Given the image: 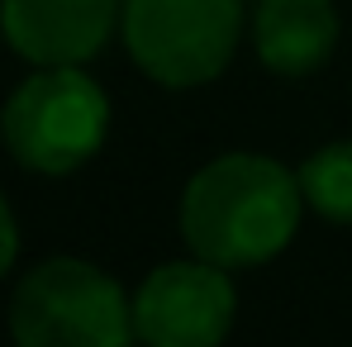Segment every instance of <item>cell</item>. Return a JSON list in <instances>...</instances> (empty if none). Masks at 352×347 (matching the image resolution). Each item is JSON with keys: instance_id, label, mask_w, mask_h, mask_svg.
<instances>
[{"instance_id": "obj_6", "label": "cell", "mask_w": 352, "mask_h": 347, "mask_svg": "<svg viewBox=\"0 0 352 347\" xmlns=\"http://www.w3.org/2000/svg\"><path fill=\"white\" fill-rule=\"evenodd\" d=\"M124 0H0L5 43L34 67H86L115 38Z\"/></svg>"}, {"instance_id": "obj_5", "label": "cell", "mask_w": 352, "mask_h": 347, "mask_svg": "<svg viewBox=\"0 0 352 347\" xmlns=\"http://www.w3.org/2000/svg\"><path fill=\"white\" fill-rule=\"evenodd\" d=\"M238 290L229 267L205 257L162 262L133 290V338L148 347H219L234 328Z\"/></svg>"}, {"instance_id": "obj_7", "label": "cell", "mask_w": 352, "mask_h": 347, "mask_svg": "<svg viewBox=\"0 0 352 347\" xmlns=\"http://www.w3.org/2000/svg\"><path fill=\"white\" fill-rule=\"evenodd\" d=\"M257 62L276 76H309L338 48L333 0H262L252 14Z\"/></svg>"}, {"instance_id": "obj_3", "label": "cell", "mask_w": 352, "mask_h": 347, "mask_svg": "<svg viewBox=\"0 0 352 347\" xmlns=\"http://www.w3.org/2000/svg\"><path fill=\"white\" fill-rule=\"evenodd\" d=\"M14 347H129L133 300L81 257L38 262L10 295Z\"/></svg>"}, {"instance_id": "obj_1", "label": "cell", "mask_w": 352, "mask_h": 347, "mask_svg": "<svg viewBox=\"0 0 352 347\" xmlns=\"http://www.w3.org/2000/svg\"><path fill=\"white\" fill-rule=\"evenodd\" d=\"M305 214L300 176L262 153H224L181 190V238L214 267H262L291 247Z\"/></svg>"}, {"instance_id": "obj_2", "label": "cell", "mask_w": 352, "mask_h": 347, "mask_svg": "<svg viewBox=\"0 0 352 347\" xmlns=\"http://www.w3.org/2000/svg\"><path fill=\"white\" fill-rule=\"evenodd\" d=\"M110 133V96L81 67H38L0 110V138L29 172L67 176L86 167Z\"/></svg>"}, {"instance_id": "obj_10", "label": "cell", "mask_w": 352, "mask_h": 347, "mask_svg": "<svg viewBox=\"0 0 352 347\" xmlns=\"http://www.w3.org/2000/svg\"><path fill=\"white\" fill-rule=\"evenodd\" d=\"M129 347H133V343H129ZM143 347H148V343H143Z\"/></svg>"}, {"instance_id": "obj_8", "label": "cell", "mask_w": 352, "mask_h": 347, "mask_svg": "<svg viewBox=\"0 0 352 347\" xmlns=\"http://www.w3.org/2000/svg\"><path fill=\"white\" fill-rule=\"evenodd\" d=\"M295 176L314 214H324L329 224H352V138L324 143L300 162Z\"/></svg>"}, {"instance_id": "obj_9", "label": "cell", "mask_w": 352, "mask_h": 347, "mask_svg": "<svg viewBox=\"0 0 352 347\" xmlns=\"http://www.w3.org/2000/svg\"><path fill=\"white\" fill-rule=\"evenodd\" d=\"M14 252H19V224H14V210H10V200L0 195V276L14 267Z\"/></svg>"}, {"instance_id": "obj_4", "label": "cell", "mask_w": 352, "mask_h": 347, "mask_svg": "<svg viewBox=\"0 0 352 347\" xmlns=\"http://www.w3.org/2000/svg\"><path fill=\"white\" fill-rule=\"evenodd\" d=\"M124 48L157 86L190 91L234 62L243 0H124Z\"/></svg>"}]
</instances>
